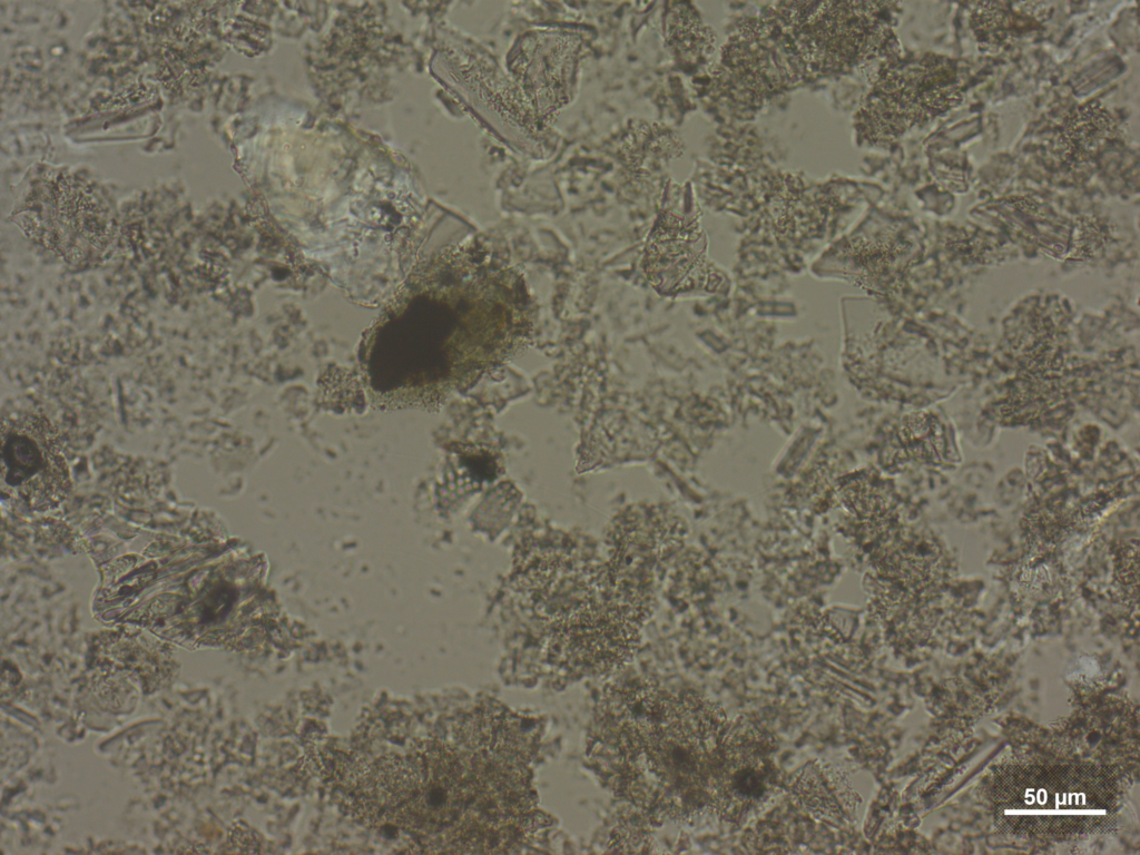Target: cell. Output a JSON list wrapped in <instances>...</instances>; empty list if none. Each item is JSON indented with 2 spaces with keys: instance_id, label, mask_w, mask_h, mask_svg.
Returning a JSON list of instances; mask_svg holds the SVG:
<instances>
[{
  "instance_id": "obj_2",
  "label": "cell",
  "mask_w": 1140,
  "mask_h": 855,
  "mask_svg": "<svg viewBox=\"0 0 1140 855\" xmlns=\"http://www.w3.org/2000/svg\"><path fill=\"white\" fill-rule=\"evenodd\" d=\"M792 790L796 800L818 819H847L859 804L847 776L825 761L805 765L796 774Z\"/></svg>"
},
{
  "instance_id": "obj_1",
  "label": "cell",
  "mask_w": 1140,
  "mask_h": 855,
  "mask_svg": "<svg viewBox=\"0 0 1140 855\" xmlns=\"http://www.w3.org/2000/svg\"><path fill=\"white\" fill-rule=\"evenodd\" d=\"M71 487L69 468L53 426L43 417L2 419L1 488L31 511L58 507Z\"/></svg>"
}]
</instances>
